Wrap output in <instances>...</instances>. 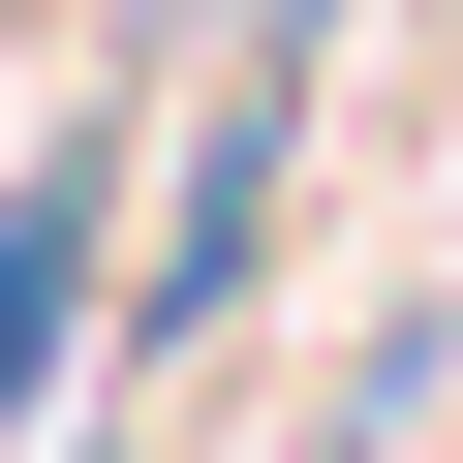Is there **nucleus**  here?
Listing matches in <instances>:
<instances>
[{
  "instance_id": "f257e3e1",
  "label": "nucleus",
  "mask_w": 463,
  "mask_h": 463,
  "mask_svg": "<svg viewBox=\"0 0 463 463\" xmlns=\"http://www.w3.org/2000/svg\"><path fill=\"white\" fill-rule=\"evenodd\" d=\"M62 279H93V216H0V402H32V340H62Z\"/></svg>"
}]
</instances>
